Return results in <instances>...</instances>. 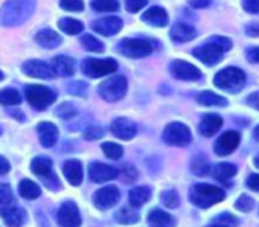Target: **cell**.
I'll return each instance as SVG.
<instances>
[{
    "label": "cell",
    "instance_id": "9f6ffc18",
    "mask_svg": "<svg viewBox=\"0 0 259 227\" xmlns=\"http://www.w3.org/2000/svg\"><path fill=\"white\" fill-rule=\"evenodd\" d=\"M10 169H11V166H10V162H8L5 157L0 156V175H2V174H7Z\"/></svg>",
    "mask_w": 259,
    "mask_h": 227
},
{
    "label": "cell",
    "instance_id": "277c9868",
    "mask_svg": "<svg viewBox=\"0 0 259 227\" xmlns=\"http://www.w3.org/2000/svg\"><path fill=\"white\" fill-rule=\"evenodd\" d=\"M25 96H26V101L37 110H46L57 99V93L52 88H48L45 85H37V84L26 85Z\"/></svg>",
    "mask_w": 259,
    "mask_h": 227
},
{
    "label": "cell",
    "instance_id": "ab89813d",
    "mask_svg": "<svg viewBox=\"0 0 259 227\" xmlns=\"http://www.w3.org/2000/svg\"><path fill=\"white\" fill-rule=\"evenodd\" d=\"M57 115L61 118V119H72L76 116V108L69 104V102H63L58 108H57Z\"/></svg>",
    "mask_w": 259,
    "mask_h": 227
},
{
    "label": "cell",
    "instance_id": "681fc988",
    "mask_svg": "<svg viewBox=\"0 0 259 227\" xmlns=\"http://www.w3.org/2000/svg\"><path fill=\"white\" fill-rule=\"evenodd\" d=\"M210 40H212L213 43H217V44H218V46H220V48H221L224 52H227V51L232 48V41H230L227 37H220V35H215V37H212Z\"/></svg>",
    "mask_w": 259,
    "mask_h": 227
},
{
    "label": "cell",
    "instance_id": "b9f144b4",
    "mask_svg": "<svg viewBox=\"0 0 259 227\" xmlns=\"http://www.w3.org/2000/svg\"><path fill=\"white\" fill-rule=\"evenodd\" d=\"M60 7L66 11L78 13L84 10V2L82 0H60Z\"/></svg>",
    "mask_w": 259,
    "mask_h": 227
},
{
    "label": "cell",
    "instance_id": "f907efd6",
    "mask_svg": "<svg viewBox=\"0 0 259 227\" xmlns=\"http://www.w3.org/2000/svg\"><path fill=\"white\" fill-rule=\"evenodd\" d=\"M247 186L251 191L259 192V174H250L248 178H247Z\"/></svg>",
    "mask_w": 259,
    "mask_h": 227
},
{
    "label": "cell",
    "instance_id": "db71d44e",
    "mask_svg": "<svg viewBox=\"0 0 259 227\" xmlns=\"http://www.w3.org/2000/svg\"><path fill=\"white\" fill-rule=\"evenodd\" d=\"M245 34L250 37H259V25L257 23H250L245 26Z\"/></svg>",
    "mask_w": 259,
    "mask_h": 227
},
{
    "label": "cell",
    "instance_id": "8fae6325",
    "mask_svg": "<svg viewBox=\"0 0 259 227\" xmlns=\"http://www.w3.org/2000/svg\"><path fill=\"white\" fill-rule=\"evenodd\" d=\"M23 72L25 75L31 78H40V79H54L57 76L55 70L52 66L41 60H29L23 64Z\"/></svg>",
    "mask_w": 259,
    "mask_h": 227
},
{
    "label": "cell",
    "instance_id": "5bb4252c",
    "mask_svg": "<svg viewBox=\"0 0 259 227\" xmlns=\"http://www.w3.org/2000/svg\"><path fill=\"white\" fill-rule=\"evenodd\" d=\"M122 19L116 17V16H108V17H102L98 19L92 23V28L95 32L104 35V37H113L116 35L120 29H122Z\"/></svg>",
    "mask_w": 259,
    "mask_h": 227
},
{
    "label": "cell",
    "instance_id": "f546056e",
    "mask_svg": "<svg viewBox=\"0 0 259 227\" xmlns=\"http://www.w3.org/2000/svg\"><path fill=\"white\" fill-rule=\"evenodd\" d=\"M19 192L23 198L26 200H35L37 197H40L41 191H40V186L37 183H34L32 180L29 178H25L20 181L19 185Z\"/></svg>",
    "mask_w": 259,
    "mask_h": 227
},
{
    "label": "cell",
    "instance_id": "9a60e30c",
    "mask_svg": "<svg viewBox=\"0 0 259 227\" xmlns=\"http://www.w3.org/2000/svg\"><path fill=\"white\" fill-rule=\"evenodd\" d=\"M239 141H241V136H239L238 131H232V130L226 131L224 134H221L218 138V141L215 144V153L218 156H221V157L223 156H229V154H232L238 148Z\"/></svg>",
    "mask_w": 259,
    "mask_h": 227
},
{
    "label": "cell",
    "instance_id": "f1b7e54d",
    "mask_svg": "<svg viewBox=\"0 0 259 227\" xmlns=\"http://www.w3.org/2000/svg\"><path fill=\"white\" fill-rule=\"evenodd\" d=\"M16 198L13 195V191L10 185H2L0 183V215H5L11 207H14Z\"/></svg>",
    "mask_w": 259,
    "mask_h": 227
},
{
    "label": "cell",
    "instance_id": "d590c367",
    "mask_svg": "<svg viewBox=\"0 0 259 227\" xmlns=\"http://www.w3.org/2000/svg\"><path fill=\"white\" fill-rule=\"evenodd\" d=\"M92 8L99 13H113L119 10V0H92Z\"/></svg>",
    "mask_w": 259,
    "mask_h": 227
},
{
    "label": "cell",
    "instance_id": "60d3db41",
    "mask_svg": "<svg viewBox=\"0 0 259 227\" xmlns=\"http://www.w3.org/2000/svg\"><path fill=\"white\" fill-rule=\"evenodd\" d=\"M191 169H192V172H194L195 175L203 177V175H206V174L209 172V165H207V162H206L204 159L197 157V159H194V160H192Z\"/></svg>",
    "mask_w": 259,
    "mask_h": 227
},
{
    "label": "cell",
    "instance_id": "f6af8a7d",
    "mask_svg": "<svg viewBox=\"0 0 259 227\" xmlns=\"http://www.w3.org/2000/svg\"><path fill=\"white\" fill-rule=\"evenodd\" d=\"M120 177L125 183H133L138 178V169L135 166H125L120 171Z\"/></svg>",
    "mask_w": 259,
    "mask_h": 227
},
{
    "label": "cell",
    "instance_id": "6125c7cd",
    "mask_svg": "<svg viewBox=\"0 0 259 227\" xmlns=\"http://www.w3.org/2000/svg\"><path fill=\"white\" fill-rule=\"evenodd\" d=\"M4 76H5V75H4L2 72H0V81H2V79H4Z\"/></svg>",
    "mask_w": 259,
    "mask_h": 227
},
{
    "label": "cell",
    "instance_id": "e575fe53",
    "mask_svg": "<svg viewBox=\"0 0 259 227\" xmlns=\"http://www.w3.org/2000/svg\"><path fill=\"white\" fill-rule=\"evenodd\" d=\"M148 222L156 225V227H165L166 224L171 222V215L166 213L165 210H160V209H153L150 213H148Z\"/></svg>",
    "mask_w": 259,
    "mask_h": 227
},
{
    "label": "cell",
    "instance_id": "603a6c76",
    "mask_svg": "<svg viewBox=\"0 0 259 227\" xmlns=\"http://www.w3.org/2000/svg\"><path fill=\"white\" fill-rule=\"evenodd\" d=\"M221 127H223V119H221V116H218V115H206V116L201 119L200 125H198V131H200V134L204 136V138H212L213 134L218 133V130H220Z\"/></svg>",
    "mask_w": 259,
    "mask_h": 227
},
{
    "label": "cell",
    "instance_id": "ffe728a7",
    "mask_svg": "<svg viewBox=\"0 0 259 227\" xmlns=\"http://www.w3.org/2000/svg\"><path fill=\"white\" fill-rule=\"evenodd\" d=\"M52 69L55 70L57 75L60 76H64V78H69L75 73L76 70V63L72 57H66V55H60V57H55L52 60Z\"/></svg>",
    "mask_w": 259,
    "mask_h": 227
},
{
    "label": "cell",
    "instance_id": "bcb514c9",
    "mask_svg": "<svg viewBox=\"0 0 259 227\" xmlns=\"http://www.w3.org/2000/svg\"><path fill=\"white\" fill-rule=\"evenodd\" d=\"M102 136H104V130H102L101 127L92 125V127L85 128V131H84V138H85L87 141H98V139H101Z\"/></svg>",
    "mask_w": 259,
    "mask_h": 227
},
{
    "label": "cell",
    "instance_id": "d4e9b609",
    "mask_svg": "<svg viewBox=\"0 0 259 227\" xmlns=\"http://www.w3.org/2000/svg\"><path fill=\"white\" fill-rule=\"evenodd\" d=\"M151 197V191L150 188L147 186H138V188H133L128 194V200H130V204L133 207H142Z\"/></svg>",
    "mask_w": 259,
    "mask_h": 227
},
{
    "label": "cell",
    "instance_id": "d6986e66",
    "mask_svg": "<svg viewBox=\"0 0 259 227\" xmlns=\"http://www.w3.org/2000/svg\"><path fill=\"white\" fill-rule=\"evenodd\" d=\"M63 174L67 178V181L73 186H79L84 177L82 165L79 160H66L63 165Z\"/></svg>",
    "mask_w": 259,
    "mask_h": 227
},
{
    "label": "cell",
    "instance_id": "4316f807",
    "mask_svg": "<svg viewBox=\"0 0 259 227\" xmlns=\"http://www.w3.org/2000/svg\"><path fill=\"white\" fill-rule=\"evenodd\" d=\"M197 102L206 107H226L227 105V99L213 93V92H201L195 96Z\"/></svg>",
    "mask_w": 259,
    "mask_h": 227
},
{
    "label": "cell",
    "instance_id": "7a4b0ae2",
    "mask_svg": "<svg viewBox=\"0 0 259 227\" xmlns=\"http://www.w3.org/2000/svg\"><path fill=\"white\" fill-rule=\"evenodd\" d=\"M226 198V192L213 185L200 183L192 188L191 192V201L201 209H209L210 206L223 201Z\"/></svg>",
    "mask_w": 259,
    "mask_h": 227
},
{
    "label": "cell",
    "instance_id": "484cf974",
    "mask_svg": "<svg viewBox=\"0 0 259 227\" xmlns=\"http://www.w3.org/2000/svg\"><path fill=\"white\" fill-rule=\"evenodd\" d=\"M31 171L43 178L46 177H51L54 175L52 174V160L49 157H45V156H38L32 160L31 163Z\"/></svg>",
    "mask_w": 259,
    "mask_h": 227
},
{
    "label": "cell",
    "instance_id": "ee69618b",
    "mask_svg": "<svg viewBox=\"0 0 259 227\" xmlns=\"http://www.w3.org/2000/svg\"><path fill=\"white\" fill-rule=\"evenodd\" d=\"M148 0H125V8L128 13H138L144 7H147Z\"/></svg>",
    "mask_w": 259,
    "mask_h": 227
},
{
    "label": "cell",
    "instance_id": "7bdbcfd3",
    "mask_svg": "<svg viewBox=\"0 0 259 227\" xmlns=\"http://www.w3.org/2000/svg\"><path fill=\"white\" fill-rule=\"evenodd\" d=\"M253 206H254V200L248 195H241L235 203V207L241 212H250Z\"/></svg>",
    "mask_w": 259,
    "mask_h": 227
},
{
    "label": "cell",
    "instance_id": "be15d7a7",
    "mask_svg": "<svg viewBox=\"0 0 259 227\" xmlns=\"http://www.w3.org/2000/svg\"><path fill=\"white\" fill-rule=\"evenodd\" d=\"M0 134H2V130H0Z\"/></svg>",
    "mask_w": 259,
    "mask_h": 227
},
{
    "label": "cell",
    "instance_id": "52a82bcc",
    "mask_svg": "<svg viewBox=\"0 0 259 227\" xmlns=\"http://www.w3.org/2000/svg\"><path fill=\"white\" fill-rule=\"evenodd\" d=\"M120 54L128 58H145L153 54V44L144 38H125L117 46Z\"/></svg>",
    "mask_w": 259,
    "mask_h": 227
},
{
    "label": "cell",
    "instance_id": "d6a6232c",
    "mask_svg": "<svg viewBox=\"0 0 259 227\" xmlns=\"http://www.w3.org/2000/svg\"><path fill=\"white\" fill-rule=\"evenodd\" d=\"M4 219L8 227H20L25 221V210L14 206L4 215Z\"/></svg>",
    "mask_w": 259,
    "mask_h": 227
},
{
    "label": "cell",
    "instance_id": "3957f363",
    "mask_svg": "<svg viewBox=\"0 0 259 227\" xmlns=\"http://www.w3.org/2000/svg\"><path fill=\"white\" fill-rule=\"evenodd\" d=\"M213 84L218 88L236 93L245 84V73L241 69H238V67H226V69H221L215 75Z\"/></svg>",
    "mask_w": 259,
    "mask_h": 227
},
{
    "label": "cell",
    "instance_id": "ba28073f",
    "mask_svg": "<svg viewBox=\"0 0 259 227\" xmlns=\"http://www.w3.org/2000/svg\"><path fill=\"white\" fill-rule=\"evenodd\" d=\"M162 138H163L165 144L172 145V147H186L192 141L191 130L185 124H182V122H172V124H169L165 128Z\"/></svg>",
    "mask_w": 259,
    "mask_h": 227
},
{
    "label": "cell",
    "instance_id": "83f0119b",
    "mask_svg": "<svg viewBox=\"0 0 259 227\" xmlns=\"http://www.w3.org/2000/svg\"><path fill=\"white\" fill-rule=\"evenodd\" d=\"M236 171H238V168L233 163H218L213 168L212 174L218 181L226 183V181H229L230 178H233L236 175Z\"/></svg>",
    "mask_w": 259,
    "mask_h": 227
},
{
    "label": "cell",
    "instance_id": "c3c4849f",
    "mask_svg": "<svg viewBox=\"0 0 259 227\" xmlns=\"http://www.w3.org/2000/svg\"><path fill=\"white\" fill-rule=\"evenodd\" d=\"M242 8L250 14H259V0H242Z\"/></svg>",
    "mask_w": 259,
    "mask_h": 227
},
{
    "label": "cell",
    "instance_id": "816d5d0a",
    "mask_svg": "<svg viewBox=\"0 0 259 227\" xmlns=\"http://www.w3.org/2000/svg\"><path fill=\"white\" fill-rule=\"evenodd\" d=\"M189 5L195 10H201V8H207L210 5L212 0H188Z\"/></svg>",
    "mask_w": 259,
    "mask_h": 227
},
{
    "label": "cell",
    "instance_id": "44dd1931",
    "mask_svg": "<svg viewBox=\"0 0 259 227\" xmlns=\"http://www.w3.org/2000/svg\"><path fill=\"white\" fill-rule=\"evenodd\" d=\"M142 20L145 23H148L150 26H156V28H163L168 25V14L163 8L160 7H151L148 8L144 16H142Z\"/></svg>",
    "mask_w": 259,
    "mask_h": 227
},
{
    "label": "cell",
    "instance_id": "ac0fdd59",
    "mask_svg": "<svg viewBox=\"0 0 259 227\" xmlns=\"http://www.w3.org/2000/svg\"><path fill=\"white\" fill-rule=\"evenodd\" d=\"M37 131H38L40 144L45 148H51L55 145V142L58 139V128L52 122H40L37 125Z\"/></svg>",
    "mask_w": 259,
    "mask_h": 227
},
{
    "label": "cell",
    "instance_id": "94428289",
    "mask_svg": "<svg viewBox=\"0 0 259 227\" xmlns=\"http://www.w3.org/2000/svg\"><path fill=\"white\" fill-rule=\"evenodd\" d=\"M253 163H254V166H256V168H259V154H257V156L254 157V160H253Z\"/></svg>",
    "mask_w": 259,
    "mask_h": 227
},
{
    "label": "cell",
    "instance_id": "7402d4cb",
    "mask_svg": "<svg viewBox=\"0 0 259 227\" xmlns=\"http://www.w3.org/2000/svg\"><path fill=\"white\" fill-rule=\"evenodd\" d=\"M35 41H37L41 48L54 49V48H58V46L63 43V38H61V35H60L58 32H55L54 29L45 28V29H41V31L37 32Z\"/></svg>",
    "mask_w": 259,
    "mask_h": 227
},
{
    "label": "cell",
    "instance_id": "cb8c5ba5",
    "mask_svg": "<svg viewBox=\"0 0 259 227\" xmlns=\"http://www.w3.org/2000/svg\"><path fill=\"white\" fill-rule=\"evenodd\" d=\"M171 38L177 43H188L191 41L192 38H195L197 35V31L194 26L191 25H186V23H177L172 26L171 32H169Z\"/></svg>",
    "mask_w": 259,
    "mask_h": 227
},
{
    "label": "cell",
    "instance_id": "5b68a950",
    "mask_svg": "<svg viewBox=\"0 0 259 227\" xmlns=\"http://www.w3.org/2000/svg\"><path fill=\"white\" fill-rule=\"evenodd\" d=\"M98 92H99L101 98L107 102L120 101L126 93V79L122 75L111 76L99 84Z\"/></svg>",
    "mask_w": 259,
    "mask_h": 227
},
{
    "label": "cell",
    "instance_id": "74e56055",
    "mask_svg": "<svg viewBox=\"0 0 259 227\" xmlns=\"http://www.w3.org/2000/svg\"><path fill=\"white\" fill-rule=\"evenodd\" d=\"M102 151H104V154L108 159H113V160L120 159L122 154H123V148L120 145L114 144V142H105V144H102Z\"/></svg>",
    "mask_w": 259,
    "mask_h": 227
},
{
    "label": "cell",
    "instance_id": "1f68e13d",
    "mask_svg": "<svg viewBox=\"0 0 259 227\" xmlns=\"http://www.w3.org/2000/svg\"><path fill=\"white\" fill-rule=\"evenodd\" d=\"M114 216H116V221L120 222V224H135V222L139 221V213L135 210L133 206L132 207L125 206V207L119 209Z\"/></svg>",
    "mask_w": 259,
    "mask_h": 227
},
{
    "label": "cell",
    "instance_id": "11a10c76",
    "mask_svg": "<svg viewBox=\"0 0 259 227\" xmlns=\"http://www.w3.org/2000/svg\"><path fill=\"white\" fill-rule=\"evenodd\" d=\"M247 60L250 63H259V48H251L247 54Z\"/></svg>",
    "mask_w": 259,
    "mask_h": 227
},
{
    "label": "cell",
    "instance_id": "680465c9",
    "mask_svg": "<svg viewBox=\"0 0 259 227\" xmlns=\"http://www.w3.org/2000/svg\"><path fill=\"white\" fill-rule=\"evenodd\" d=\"M206 227H230V225H227V224H223V222H212L210 225H206Z\"/></svg>",
    "mask_w": 259,
    "mask_h": 227
},
{
    "label": "cell",
    "instance_id": "91938a15",
    "mask_svg": "<svg viewBox=\"0 0 259 227\" xmlns=\"http://www.w3.org/2000/svg\"><path fill=\"white\" fill-rule=\"evenodd\" d=\"M253 136H254V139H256V141L259 142V125H257V127L254 128V131H253Z\"/></svg>",
    "mask_w": 259,
    "mask_h": 227
},
{
    "label": "cell",
    "instance_id": "9c48e42d",
    "mask_svg": "<svg viewBox=\"0 0 259 227\" xmlns=\"http://www.w3.org/2000/svg\"><path fill=\"white\" fill-rule=\"evenodd\" d=\"M223 54H224V51L212 40H209V43L198 46L192 51V55L198 61L204 63L206 66H213V64L220 63L223 60Z\"/></svg>",
    "mask_w": 259,
    "mask_h": 227
},
{
    "label": "cell",
    "instance_id": "8d00e7d4",
    "mask_svg": "<svg viewBox=\"0 0 259 227\" xmlns=\"http://www.w3.org/2000/svg\"><path fill=\"white\" fill-rule=\"evenodd\" d=\"M81 44H82V48H85L90 52H98V54L104 52V44L93 35H84L81 38Z\"/></svg>",
    "mask_w": 259,
    "mask_h": 227
},
{
    "label": "cell",
    "instance_id": "4dcf8cb0",
    "mask_svg": "<svg viewBox=\"0 0 259 227\" xmlns=\"http://www.w3.org/2000/svg\"><path fill=\"white\" fill-rule=\"evenodd\" d=\"M58 28L64 32V34H67V35H78V34H81L82 32V29H84V25L79 22V20H75V19H61L60 22H58Z\"/></svg>",
    "mask_w": 259,
    "mask_h": 227
},
{
    "label": "cell",
    "instance_id": "7dc6e473",
    "mask_svg": "<svg viewBox=\"0 0 259 227\" xmlns=\"http://www.w3.org/2000/svg\"><path fill=\"white\" fill-rule=\"evenodd\" d=\"M67 92H69V93H73V95L84 96V95L87 93V84H84V82H78V81H73V82L67 84Z\"/></svg>",
    "mask_w": 259,
    "mask_h": 227
},
{
    "label": "cell",
    "instance_id": "e0dca14e",
    "mask_svg": "<svg viewBox=\"0 0 259 227\" xmlns=\"http://www.w3.org/2000/svg\"><path fill=\"white\" fill-rule=\"evenodd\" d=\"M110 131L116 138H119L122 141H130V139H133L136 136L138 128H136L135 122H132L130 119H126V118H117V119H114L111 122Z\"/></svg>",
    "mask_w": 259,
    "mask_h": 227
},
{
    "label": "cell",
    "instance_id": "836d02e7",
    "mask_svg": "<svg viewBox=\"0 0 259 227\" xmlns=\"http://www.w3.org/2000/svg\"><path fill=\"white\" fill-rule=\"evenodd\" d=\"M22 102V95L19 90L7 87L0 90V104L2 105H19Z\"/></svg>",
    "mask_w": 259,
    "mask_h": 227
},
{
    "label": "cell",
    "instance_id": "7c38bea8",
    "mask_svg": "<svg viewBox=\"0 0 259 227\" xmlns=\"http://www.w3.org/2000/svg\"><path fill=\"white\" fill-rule=\"evenodd\" d=\"M120 200V192L116 186L110 185L105 186L102 189H99L95 195H93V203L98 209L105 210L113 207L114 204H117V201Z\"/></svg>",
    "mask_w": 259,
    "mask_h": 227
},
{
    "label": "cell",
    "instance_id": "2e32d148",
    "mask_svg": "<svg viewBox=\"0 0 259 227\" xmlns=\"http://www.w3.org/2000/svg\"><path fill=\"white\" fill-rule=\"evenodd\" d=\"M117 175H119V172L116 168L101 163V162H95L89 166V177L95 183H104L108 180H114Z\"/></svg>",
    "mask_w": 259,
    "mask_h": 227
},
{
    "label": "cell",
    "instance_id": "f5cc1de1",
    "mask_svg": "<svg viewBox=\"0 0 259 227\" xmlns=\"http://www.w3.org/2000/svg\"><path fill=\"white\" fill-rule=\"evenodd\" d=\"M247 104L253 108H256L259 111V92H254L251 93L248 98H247Z\"/></svg>",
    "mask_w": 259,
    "mask_h": 227
},
{
    "label": "cell",
    "instance_id": "4fadbf2b",
    "mask_svg": "<svg viewBox=\"0 0 259 227\" xmlns=\"http://www.w3.org/2000/svg\"><path fill=\"white\" fill-rule=\"evenodd\" d=\"M58 224L60 227H79L81 215L75 203L67 201L58 209Z\"/></svg>",
    "mask_w": 259,
    "mask_h": 227
},
{
    "label": "cell",
    "instance_id": "f35d334b",
    "mask_svg": "<svg viewBox=\"0 0 259 227\" xmlns=\"http://www.w3.org/2000/svg\"><path fill=\"white\" fill-rule=\"evenodd\" d=\"M162 203L166 206V207H169V209H176V207H179V204H180V198H179V194L174 191V189H168V191H165L163 194H162Z\"/></svg>",
    "mask_w": 259,
    "mask_h": 227
},
{
    "label": "cell",
    "instance_id": "6f0895ef",
    "mask_svg": "<svg viewBox=\"0 0 259 227\" xmlns=\"http://www.w3.org/2000/svg\"><path fill=\"white\" fill-rule=\"evenodd\" d=\"M20 115H22L20 111H11V116H16L19 121H25V118H23V116H20Z\"/></svg>",
    "mask_w": 259,
    "mask_h": 227
},
{
    "label": "cell",
    "instance_id": "30bf717a",
    "mask_svg": "<svg viewBox=\"0 0 259 227\" xmlns=\"http://www.w3.org/2000/svg\"><path fill=\"white\" fill-rule=\"evenodd\" d=\"M169 70L176 78L182 81H198L201 78V70L183 60H174L169 66Z\"/></svg>",
    "mask_w": 259,
    "mask_h": 227
},
{
    "label": "cell",
    "instance_id": "6da1fadb",
    "mask_svg": "<svg viewBox=\"0 0 259 227\" xmlns=\"http://www.w3.org/2000/svg\"><path fill=\"white\" fill-rule=\"evenodd\" d=\"M37 0H7L0 8V25L14 28L25 23L35 11Z\"/></svg>",
    "mask_w": 259,
    "mask_h": 227
},
{
    "label": "cell",
    "instance_id": "8992f818",
    "mask_svg": "<svg viewBox=\"0 0 259 227\" xmlns=\"http://www.w3.org/2000/svg\"><path fill=\"white\" fill-rule=\"evenodd\" d=\"M82 73L89 78H101L107 76L117 70V61L113 58H85L82 61Z\"/></svg>",
    "mask_w": 259,
    "mask_h": 227
}]
</instances>
